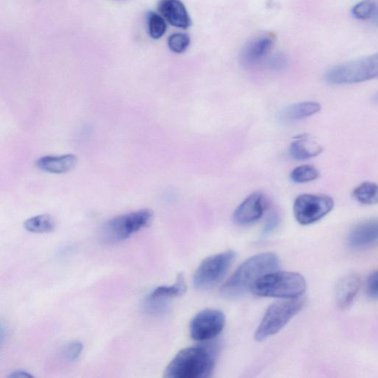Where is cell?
Masks as SVG:
<instances>
[{
  "label": "cell",
  "mask_w": 378,
  "mask_h": 378,
  "mask_svg": "<svg viewBox=\"0 0 378 378\" xmlns=\"http://www.w3.org/2000/svg\"><path fill=\"white\" fill-rule=\"evenodd\" d=\"M235 257L234 251L227 250L205 259L194 274L195 288L205 290L213 288L226 276Z\"/></svg>",
  "instance_id": "cell-7"
},
{
  "label": "cell",
  "mask_w": 378,
  "mask_h": 378,
  "mask_svg": "<svg viewBox=\"0 0 378 378\" xmlns=\"http://www.w3.org/2000/svg\"><path fill=\"white\" fill-rule=\"evenodd\" d=\"M191 43L190 37L185 34L177 33L168 39V46L175 53L185 52Z\"/></svg>",
  "instance_id": "cell-24"
},
{
  "label": "cell",
  "mask_w": 378,
  "mask_h": 378,
  "mask_svg": "<svg viewBox=\"0 0 378 378\" xmlns=\"http://www.w3.org/2000/svg\"><path fill=\"white\" fill-rule=\"evenodd\" d=\"M348 245L354 249H365L378 243V218L364 221L349 233Z\"/></svg>",
  "instance_id": "cell-11"
},
{
  "label": "cell",
  "mask_w": 378,
  "mask_h": 378,
  "mask_svg": "<svg viewBox=\"0 0 378 378\" xmlns=\"http://www.w3.org/2000/svg\"><path fill=\"white\" fill-rule=\"evenodd\" d=\"M268 206V200L260 192L251 194L237 207L234 221L237 225L248 226L262 218Z\"/></svg>",
  "instance_id": "cell-10"
},
{
  "label": "cell",
  "mask_w": 378,
  "mask_h": 378,
  "mask_svg": "<svg viewBox=\"0 0 378 378\" xmlns=\"http://www.w3.org/2000/svg\"><path fill=\"white\" fill-rule=\"evenodd\" d=\"M367 294L373 299H378V270L372 272L367 278L366 283Z\"/></svg>",
  "instance_id": "cell-26"
},
{
  "label": "cell",
  "mask_w": 378,
  "mask_h": 378,
  "mask_svg": "<svg viewBox=\"0 0 378 378\" xmlns=\"http://www.w3.org/2000/svg\"><path fill=\"white\" fill-rule=\"evenodd\" d=\"M77 158L69 154L60 156H45L39 158L36 165L39 170L53 174H63L74 169Z\"/></svg>",
  "instance_id": "cell-15"
},
{
  "label": "cell",
  "mask_w": 378,
  "mask_h": 378,
  "mask_svg": "<svg viewBox=\"0 0 378 378\" xmlns=\"http://www.w3.org/2000/svg\"><path fill=\"white\" fill-rule=\"evenodd\" d=\"M274 43V39L269 36H261L251 41L241 53L242 62L249 67L258 65L267 57Z\"/></svg>",
  "instance_id": "cell-14"
},
{
  "label": "cell",
  "mask_w": 378,
  "mask_h": 378,
  "mask_svg": "<svg viewBox=\"0 0 378 378\" xmlns=\"http://www.w3.org/2000/svg\"><path fill=\"white\" fill-rule=\"evenodd\" d=\"M278 256L271 252L252 257L244 262L221 289V295L229 299L240 297L250 290L258 280L279 269Z\"/></svg>",
  "instance_id": "cell-1"
},
{
  "label": "cell",
  "mask_w": 378,
  "mask_h": 378,
  "mask_svg": "<svg viewBox=\"0 0 378 378\" xmlns=\"http://www.w3.org/2000/svg\"><path fill=\"white\" fill-rule=\"evenodd\" d=\"M378 79V53L362 59L336 65L327 72L332 85H350Z\"/></svg>",
  "instance_id": "cell-5"
},
{
  "label": "cell",
  "mask_w": 378,
  "mask_h": 378,
  "mask_svg": "<svg viewBox=\"0 0 378 378\" xmlns=\"http://www.w3.org/2000/svg\"><path fill=\"white\" fill-rule=\"evenodd\" d=\"M377 7V0H363L353 8V16L359 20H371Z\"/></svg>",
  "instance_id": "cell-23"
},
{
  "label": "cell",
  "mask_w": 378,
  "mask_h": 378,
  "mask_svg": "<svg viewBox=\"0 0 378 378\" xmlns=\"http://www.w3.org/2000/svg\"><path fill=\"white\" fill-rule=\"evenodd\" d=\"M214 349L206 346H194L180 350L164 372L166 378H206L215 367Z\"/></svg>",
  "instance_id": "cell-2"
},
{
  "label": "cell",
  "mask_w": 378,
  "mask_h": 378,
  "mask_svg": "<svg viewBox=\"0 0 378 378\" xmlns=\"http://www.w3.org/2000/svg\"><path fill=\"white\" fill-rule=\"evenodd\" d=\"M148 32L154 39H161L166 33L167 26L165 19L156 12H149L147 15Z\"/></svg>",
  "instance_id": "cell-21"
},
{
  "label": "cell",
  "mask_w": 378,
  "mask_h": 378,
  "mask_svg": "<svg viewBox=\"0 0 378 378\" xmlns=\"http://www.w3.org/2000/svg\"><path fill=\"white\" fill-rule=\"evenodd\" d=\"M55 222L49 215H41L27 220L24 223L25 229L36 234L49 233L54 230Z\"/></svg>",
  "instance_id": "cell-19"
},
{
  "label": "cell",
  "mask_w": 378,
  "mask_h": 378,
  "mask_svg": "<svg viewBox=\"0 0 378 378\" xmlns=\"http://www.w3.org/2000/svg\"><path fill=\"white\" fill-rule=\"evenodd\" d=\"M83 350L81 342H74L69 343L63 349V355L69 361H75L79 359Z\"/></svg>",
  "instance_id": "cell-25"
},
{
  "label": "cell",
  "mask_w": 378,
  "mask_h": 378,
  "mask_svg": "<svg viewBox=\"0 0 378 378\" xmlns=\"http://www.w3.org/2000/svg\"><path fill=\"white\" fill-rule=\"evenodd\" d=\"M361 280L356 273L344 276L336 286V303L341 309H346L351 306L360 288Z\"/></svg>",
  "instance_id": "cell-13"
},
{
  "label": "cell",
  "mask_w": 378,
  "mask_h": 378,
  "mask_svg": "<svg viewBox=\"0 0 378 378\" xmlns=\"http://www.w3.org/2000/svg\"><path fill=\"white\" fill-rule=\"evenodd\" d=\"M374 100H375L376 102L378 103V93L374 96Z\"/></svg>",
  "instance_id": "cell-30"
},
{
  "label": "cell",
  "mask_w": 378,
  "mask_h": 378,
  "mask_svg": "<svg viewBox=\"0 0 378 378\" xmlns=\"http://www.w3.org/2000/svg\"><path fill=\"white\" fill-rule=\"evenodd\" d=\"M10 378H29L33 377V375H32L29 372H27L25 370H17L15 372H13L11 373V374L8 376Z\"/></svg>",
  "instance_id": "cell-28"
},
{
  "label": "cell",
  "mask_w": 378,
  "mask_h": 378,
  "mask_svg": "<svg viewBox=\"0 0 378 378\" xmlns=\"http://www.w3.org/2000/svg\"><path fill=\"white\" fill-rule=\"evenodd\" d=\"M370 21H372L374 24L378 26V7L374 11V15Z\"/></svg>",
  "instance_id": "cell-29"
},
{
  "label": "cell",
  "mask_w": 378,
  "mask_h": 378,
  "mask_svg": "<svg viewBox=\"0 0 378 378\" xmlns=\"http://www.w3.org/2000/svg\"><path fill=\"white\" fill-rule=\"evenodd\" d=\"M304 277L293 272L273 271L260 278L251 291L261 297L294 299L305 292Z\"/></svg>",
  "instance_id": "cell-3"
},
{
  "label": "cell",
  "mask_w": 378,
  "mask_h": 378,
  "mask_svg": "<svg viewBox=\"0 0 378 378\" xmlns=\"http://www.w3.org/2000/svg\"><path fill=\"white\" fill-rule=\"evenodd\" d=\"M304 299L300 297L278 301L265 312L256 331L257 342L269 339L281 330L302 309Z\"/></svg>",
  "instance_id": "cell-4"
},
{
  "label": "cell",
  "mask_w": 378,
  "mask_h": 378,
  "mask_svg": "<svg viewBox=\"0 0 378 378\" xmlns=\"http://www.w3.org/2000/svg\"><path fill=\"white\" fill-rule=\"evenodd\" d=\"M334 201L327 195L302 194L293 204V215L302 226L311 225L328 215Z\"/></svg>",
  "instance_id": "cell-8"
},
{
  "label": "cell",
  "mask_w": 378,
  "mask_h": 378,
  "mask_svg": "<svg viewBox=\"0 0 378 378\" xmlns=\"http://www.w3.org/2000/svg\"><path fill=\"white\" fill-rule=\"evenodd\" d=\"M269 65L274 69H282L288 65V60L285 55L278 54L270 60Z\"/></svg>",
  "instance_id": "cell-27"
},
{
  "label": "cell",
  "mask_w": 378,
  "mask_h": 378,
  "mask_svg": "<svg viewBox=\"0 0 378 378\" xmlns=\"http://www.w3.org/2000/svg\"><path fill=\"white\" fill-rule=\"evenodd\" d=\"M187 291V285L183 275L180 274L176 283L171 286H161L154 290L149 297L163 300L170 299L183 295Z\"/></svg>",
  "instance_id": "cell-18"
},
{
  "label": "cell",
  "mask_w": 378,
  "mask_h": 378,
  "mask_svg": "<svg viewBox=\"0 0 378 378\" xmlns=\"http://www.w3.org/2000/svg\"><path fill=\"white\" fill-rule=\"evenodd\" d=\"M353 196L362 204H378V185L364 182L353 191Z\"/></svg>",
  "instance_id": "cell-20"
},
{
  "label": "cell",
  "mask_w": 378,
  "mask_h": 378,
  "mask_svg": "<svg viewBox=\"0 0 378 378\" xmlns=\"http://www.w3.org/2000/svg\"><path fill=\"white\" fill-rule=\"evenodd\" d=\"M158 10L168 22L178 29H187L191 25L187 9L181 0H160Z\"/></svg>",
  "instance_id": "cell-12"
},
{
  "label": "cell",
  "mask_w": 378,
  "mask_h": 378,
  "mask_svg": "<svg viewBox=\"0 0 378 378\" xmlns=\"http://www.w3.org/2000/svg\"><path fill=\"white\" fill-rule=\"evenodd\" d=\"M320 109V105L317 102H302L286 107L279 117L285 122L297 121L315 115Z\"/></svg>",
  "instance_id": "cell-16"
},
{
  "label": "cell",
  "mask_w": 378,
  "mask_h": 378,
  "mask_svg": "<svg viewBox=\"0 0 378 378\" xmlns=\"http://www.w3.org/2000/svg\"><path fill=\"white\" fill-rule=\"evenodd\" d=\"M323 148L312 140L301 138L294 142L290 147V156L297 161H305L318 156Z\"/></svg>",
  "instance_id": "cell-17"
},
{
  "label": "cell",
  "mask_w": 378,
  "mask_h": 378,
  "mask_svg": "<svg viewBox=\"0 0 378 378\" xmlns=\"http://www.w3.org/2000/svg\"><path fill=\"white\" fill-rule=\"evenodd\" d=\"M226 325V316L215 309H205L196 315L191 321L190 335L197 342H208L218 336Z\"/></svg>",
  "instance_id": "cell-9"
},
{
  "label": "cell",
  "mask_w": 378,
  "mask_h": 378,
  "mask_svg": "<svg viewBox=\"0 0 378 378\" xmlns=\"http://www.w3.org/2000/svg\"><path fill=\"white\" fill-rule=\"evenodd\" d=\"M319 172L311 165H303L296 168L290 175L291 180L297 184H305L316 180Z\"/></svg>",
  "instance_id": "cell-22"
},
{
  "label": "cell",
  "mask_w": 378,
  "mask_h": 378,
  "mask_svg": "<svg viewBox=\"0 0 378 378\" xmlns=\"http://www.w3.org/2000/svg\"><path fill=\"white\" fill-rule=\"evenodd\" d=\"M152 218V212L149 209H143L111 219L101 229V239L107 244L128 240L131 236L149 226Z\"/></svg>",
  "instance_id": "cell-6"
}]
</instances>
